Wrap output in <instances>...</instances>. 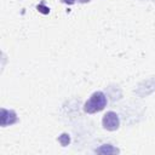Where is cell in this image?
<instances>
[{
  "mask_svg": "<svg viewBox=\"0 0 155 155\" xmlns=\"http://www.w3.org/2000/svg\"><path fill=\"white\" fill-rule=\"evenodd\" d=\"M58 140H59V143H61L63 147H67V145L70 143V137H69L68 133H62V134L59 136Z\"/></svg>",
  "mask_w": 155,
  "mask_h": 155,
  "instance_id": "5",
  "label": "cell"
},
{
  "mask_svg": "<svg viewBox=\"0 0 155 155\" xmlns=\"http://www.w3.org/2000/svg\"><path fill=\"white\" fill-rule=\"evenodd\" d=\"M17 121V115L12 110L1 109V126H8Z\"/></svg>",
  "mask_w": 155,
  "mask_h": 155,
  "instance_id": "3",
  "label": "cell"
},
{
  "mask_svg": "<svg viewBox=\"0 0 155 155\" xmlns=\"http://www.w3.org/2000/svg\"><path fill=\"white\" fill-rule=\"evenodd\" d=\"M102 125L108 131H116L120 126L119 115L114 111H108L107 114H104V116L102 119Z\"/></svg>",
  "mask_w": 155,
  "mask_h": 155,
  "instance_id": "2",
  "label": "cell"
},
{
  "mask_svg": "<svg viewBox=\"0 0 155 155\" xmlns=\"http://www.w3.org/2000/svg\"><path fill=\"white\" fill-rule=\"evenodd\" d=\"M119 150L117 149H115V148H113L110 144H107V145H103L101 149H98L97 150V153H103V154H113V153H117Z\"/></svg>",
  "mask_w": 155,
  "mask_h": 155,
  "instance_id": "4",
  "label": "cell"
},
{
  "mask_svg": "<svg viewBox=\"0 0 155 155\" xmlns=\"http://www.w3.org/2000/svg\"><path fill=\"white\" fill-rule=\"evenodd\" d=\"M80 2H82V4H85V2H88V1H91V0H79Z\"/></svg>",
  "mask_w": 155,
  "mask_h": 155,
  "instance_id": "8",
  "label": "cell"
},
{
  "mask_svg": "<svg viewBox=\"0 0 155 155\" xmlns=\"http://www.w3.org/2000/svg\"><path fill=\"white\" fill-rule=\"evenodd\" d=\"M36 8H38L40 12H42V13H48V12H50V8H48V7H46V6H44L42 4H41V5H38V7H36Z\"/></svg>",
  "mask_w": 155,
  "mask_h": 155,
  "instance_id": "6",
  "label": "cell"
},
{
  "mask_svg": "<svg viewBox=\"0 0 155 155\" xmlns=\"http://www.w3.org/2000/svg\"><path fill=\"white\" fill-rule=\"evenodd\" d=\"M107 105V97L103 92L97 91L94 93H92V96L90 97L88 101L85 102L84 104V110L88 114H93L97 111H101L105 108Z\"/></svg>",
  "mask_w": 155,
  "mask_h": 155,
  "instance_id": "1",
  "label": "cell"
},
{
  "mask_svg": "<svg viewBox=\"0 0 155 155\" xmlns=\"http://www.w3.org/2000/svg\"><path fill=\"white\" fill-rule=\"evenodd\" d=\"M62 2L64 4H68V5H73L75 2V0H62Z\"/></svg>",
  "mask_w": 155,
  "mask_h": 155,
  "instance_id": "7",
  "label": "cell"
}]
</instances>
